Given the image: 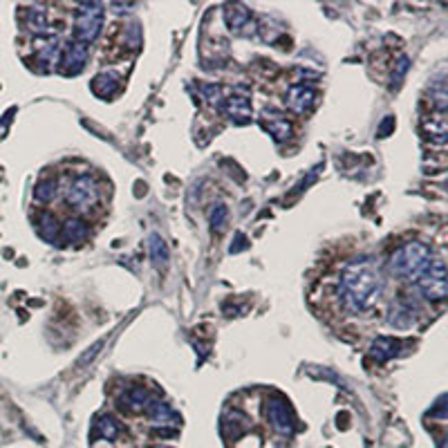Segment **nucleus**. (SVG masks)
I'll return each mask as SVG.
<instances>
[{
    "label": "nucleus",
    "mask_w": 448,
    "mask_h": 448,
    "mask_svg": "<svg viewBox=\"0 0 448 448\" xmlns=\"http://www.w3.org/2000/svg\"><path fill=\"white\" fill-rule=\"evenodd\" d=\"M339 296L343 307L350 314H364L373 310L381 296V274L377 260L370 256L352 260L341 274Z\"/></svg>",
    "instance_id": "nucleus-1"
},
{
    "label": "nucleus",
    "mask_w": 448,
    "mask_h": 448,
    "mask_svg": "<svg viewBox=\"0 0 448 448\" xmlns=\"http://www.w3.org/2000/svg\"><path fill=\"white\" fill-rule=\"evenodd\" d=\"M431 258H433L431 247L426 242H408L393 253V258H390V271L399 276V278L415 283L424 274Z\"/></svg>",
    "instance_id": "nucleus-2"
},
{
    "label": "nucleus",
    "mask_w": 448,
    "mask_h": 448,
    "mask_svg": "<svg viewBox=\"0 0 448 448\" xmlns=\"http://www.w3.org/2000/svg\"><path fill=\"white\" fill-rule=\"evenodd\" d=\"M65 199L72 208L81 213H90L99 204V182L90 175H81L72 179L65 188Z\"/></svg>",
    "instance_id": "nucleus-3"
},
{
    "label": "nucleus",
    "mask_w": 448,
    "mask_h": 448,
    "mask_svg": "<svg viewBox=\"0 0 448 448\" xmlns=\"http://www.w3.org/2000/svg\"><path fill=\"white\" fill-rule=\"evenodd\" d=\"M419 294L426 301H444L446 298V260L444 258H431L424 274L415 280Z\"/></svg>",
    "instance_id": "nucleus-4"
},
{
    "label": "nucleus",
    "mask_w": 448,
    "mask_h": 448,
    "mask_svg": "<svg viewBox=\"0 0 448 448\" xmlns=\"http://www.w3.org/2000/svg\"><path fill=\"white\" fill-rule=\"evenodd\" d=\"M79 16L74 23V34L79 43H90L99 36L103 23V7L99 3H81Z\"/></svg>",
    "instance_id": "nucleus-5"
},
{
    "label": "nucleus",
    "mask_w": 448,
    "mask_h": 448,
    "mask_svg": "<svg viewBox=\"0 0 448 448\" xmlns=\"http://www.w3.org/2000/svg\"><path fill=\"white\" fill-rule=\"evenodd\" d=\"M262 413H265V419L271 424V428L278 435L289 437L294 431H296V419H294L292 408L287 406V402H285V399H280V397L267 399Z\"/></svg>",
    "instance_id": "nucleus-6"
},
{
    "label": "nucleus",
    "mask_w": 448,
    "mask_h": 448,
    "mask_svg": "<svg viewBox=\"0 0 448 448\" xmlns=\"http://www.w3.org/2000/svg\"><path fill=\"white\" fill-rule=\"evenodd\" d=\"M117 406L128 415H141L152 406V395H150V390L141 388V386L128 388L117 397Z\"/></svg>",
    "instance_id": "nucleus-7"
},
{
    "label": "nucleus",
    "mask_w": 448,
    "mask_h": 448,
    "mask_svg": "<svg viewBox=\"0 0 448 448\" xmlns=\"http://www.w3.org/2000/svg\"><path fill=\"white\" fill-rule=\"evenodd\" d=\"M59 72L65 74V76H74V74H79L83 68H85V63H88V45H83L79 41H72L65 45V50H63V56L59 59Z\"/></svg>",
    "instance_id": "nucleus-8"
},
{
    "label": "nucleus",
    "mask_w": 448,
    "mask_h": 448,
    "mask_svg": "<svg viewBox=\"0 0 448 448\" xmlns=\"http://www.w3.org/2000/svg\"><path fill=\"white\" fill-rule=\"evenodd\" d=\"M260 126L265 132H269V135L276 139V141H287L292 139L294 135V126H292V121L287 117H283V114L278 110H271V108H267L262 112V117H260Z\"/></svg>",
    "instance_id": "nucleus-9"
},
{
    "label": "nucleus",
    "mask_w": 448,
    "mask_h": 448,
    "mask_svg": "<svg viewBox=\"0 0 448 448\" xmlns=\"http://www.w3.org/2000/svg\"><path fill=\"white\" fill-rule=\"evenodd\" d=\"M61 50L59 36H38L34 41V63H41L38 70H50V63L56 61Z\"/></svg>",
    "instance_id": "nucleus-10"
},
{
    "label": "nucleus",
    "mask_w": 448,
    "mask_h": 448,
    "mask_svg": "<svg viewBox=\"0 0 448 448\" xmlns=\"http://www.w3.org/2000/svg\"><path fill=\"white\" fill-rule=\"evenodd\" d=\"M417 321V305L411 298H399L393 303V307L388 312V323L393 328L408 330Z\"/></svg>",
    "instance_id": "nucleus-11"
},
{
    "label": "nucleus",
    "mask_w": 448,
    "mask_h": 448,
    "mask_svg": "<svg viewBox=\"0 0 448 448\" xmlns=\"http://www.w3.org/2000/svg\"><path fill=\"white\" fill-rule=\"evenodd\" d=\"M222 114L229 117L233 123H249L251 121V101L249 97H240L233 94L222 103Z\"/></svg>",
    "instance_id": "nucleus-12"
},
{
    "label": "nucleus",
    "mask_w": 448,
    "mask_h": 448,
    "mask_svg": "<svg viewBox=\"0 0 448 448\" xmlns=\"http://www.w3.org/2000/svg\"><path fill=\"white\" fill-rule=\"evenodd\" d=\"M314 101H316V92H314L310 85H294V88L287 92V108L296 114H305L310 112Z\"/></svg>",
    "instance_id": "nucleus-13"
},
{
    "label": "nucleus",
    "mask_w": 448,
    "mask_h": 448,
    "mask_svg": "<svg viewBox=\"0 0 448 448\" xmlns=\"http://www.w3.org/2000/svg\"><path fill=\"white\" fill-rule=\"evenodd\" d=\"M402 350H404L402 341H397L393 337H379L370 346V359L377 361V364H386V361L402 355Z\"/></svg>",
    "instance_id": "nucleus-14"
},
{
    "label": "nucleus",
    "mask_w": 448,
    "mask_h": 448,
    "mask_svg": "<svg viewBox=\"0 0 448 448\" xmlns=\"http://www.w3.org/2000/svg\"><path fill=\"white\" fill-rule=\"evenodd\" d=\"M422 132L426 135V139L435 141V144H444L446 141V114L444 112L426 114L422 119Z\"/></svg>",
    "instance_id": "nucleus-15"
},
{
    "label": "nucleus",
    "mask_w": 448,
    "mask_h": 448,
    "mask_svg": "<svg viewBox=\"0 0 448 448\" xmlns=\"http://www.w3.org/2000/svg\"><path fill=\"white\" fill-rule=\"evenodd\" d=\"M148 417L155 428H170L179 426V415H175V411L164 402H152V406L148 408Z\"/></svg>",
    "instance_id": "nucleus-16"
},
{
    "label": "nucleus",
    "mask_w": 448,
    "mask_h": 448,
    "mask_svg": "<svg viewBox=\"0 0 448 448\" xmlns=\"http://www.w3.org/2000/svg\"><path fill=\"white\" fill-rule=\"evenodd\" d=\"M121 433H123V426L110 415L99 417L97 424H94V440H103V442L114 444V440H117Z\"/></svg>",
    "instance_id": "nucleus-17"
},
{
    "label": "nucleus",
    "mask_w": 448,
    "mask_h": 448,
    "mask_svg": "<svg viewBox=\"0 0 448 448\" xmlns=\"http://www.w3.org/2000/svg\"><path fill=\"white\" fill-rule=\"evenodd\" d=\"M117 85H119V76L112 74V72H103L99 76L92 79V92L97 94L101 99H110L114 92H117Z\"/></svg>",
    "instance_id": "nucleus-18"
},
{
    "label": "nucleus",
    "mask_w": 448,
    "mask_h": 448,
    "mask_svg": "<svg viewBox=\"0 0 448 448\" xmlns=\"http://www.w3.org/2000/svg\"><path fill=\"white\" fill-rule=\"evenodd\" d=\"M249 9L244 5H226L224 7V21L229 25V30L231 32H238L242 30V27L249 23Z\"/></svg>",
    "instance_id": "nucleus-19"
},
{
    "label": "nucleus",
    "mask_w": 448,
    "mask_h": 448,
    "mask_svg": "<svg viewBox=\"0 0 448 448\" xmlns=\"http://www.w3.org/2000/svg\"><path fill=\"white\" fill-rule=\"evenodd\" d=\"M63 231V238L68 242H74V244H81L88 240V235H90V229L88 224H85L83 220H79V217H72V220L65 222V226L61 229Z\"/></svg>",
    "instance_id": "nucleus-20"
},
{
    "label": "nucleus",
    "mask_w": 448,
    "mask_h": 448,
    "mask_svg": "<svg viewBox=\"0 0 448 448\" xmlns=\"http://www.w3.org/2000/svg\"><path fill=\"white\" fill-rule=\"evenodd\" d=\"M38 231L45 238L47 242H56L61 235V222L54 213H43L41 220H38Z\"/></svg>",
    "instance_id": "nucleus-21"
},
{
    "label": "nucleus",
    "mask_w": 448,
    "mask_h": 448,
    "mask_svg": "<svg viewBox=\"0 0 448 448\" xmlns=\"http://www.w3.org/2000/svg\"><path fill=\"white\" fill-rule=\"evenodd\" d=\"M148 249H150V260L155 267H159V269H164L166 262H168V247L166 242L161 240V238L157 233H152L148 238Z\"/></svg>",
    "instance_id": "nucleus-22"
},
{
    "label": "nucleus",
    "mask_w": 448,
    "mask_h": 448,
    "mask_svg": "<svg viewBox=\"0 0 448 448\" xmlns=\"http://www.w3.org/2000/svg\"><path fill=\"white\" fill-rule=\"evenodd\" d=\"M56 193H59V182H56V177H45L34 188V197L38 199V202H45V204L52 202Z\"/></svg>",
    "instance_id": "nucleus-23"
},
{
    "label": "nucleus",
    "mask_w": 448,
    "mask_h": 448,
    "mask_svg": "<svg viewBox=\"0 0 448 448\" xmlns=\"http://www.w3.org/2000/svg\"><path fill=\"white\" fill-rule=\"evenodd\" d=\"M27 25H30V30L45 36L47 34V12L41 7H30L27 9Z\"/></svg>",
    "instance_id": "nucleus-24"
},
{
    "label": "nucleus",
    "mask_w": 448,
    "mask_h": 448,
    "mask_svg": "<svg viewBox=\"0 0 448 448\" xmlns=\"http://www.w3.org/2000/svg\"><path fill=\"white\" fill-rule=\"evenodd\" d=\"M226 220H229L226 206H222V204L213 206V211H211V229H213V233H222L224 229H226Z\"/></svg>",
    "instance_id": "nucleus-25"
},
{
    "label": "nucleus",
    "mask_w": 448,
    "mask_h": 448,
    "mask_svg": "<svg viewBox=\"0 0 448 448\" xmlns=\"http://www.w3.org/2000/svg\"><path fill=\"white\" fill-rule=\"evenodd\" d=\"M123 45L130 47V50H137V47L141 45V30H139V25L130 23V25L123 27Z\"/></svg>",
    "instance_id": "nucleus-26"
},
{
    "label": "nucleus",
    "mask_w": 448,
    "mask_h": 448,
    "mask_svg": "<svg viewBox=\"0 0 448 448\" xmlns=\"http://www.w3.org/2000/svg\"><path fill=\"white\" fill-rule=\"evenodd\" d=\"M204 97L208 99V103H220L222 101V88L220 85H202Z\"/></svg>",
    "instance_id": "nucleus-27"
},
{
    "label": "nucleus",
    "mask_w": 448,
    "mask_h": 448,
    "mask_svg": "<svg viewBox=\"0 0 448 448\" xmlns=\"http://www.w3.org/2000/svg\"><path fill=\"white\" fill-rule=\"evenodd\" d=\"M101 348H103V341H99V343H94V346H92V348H90L88 352H85V355H83L81 359H79V366H81V368H83V366H88V364H90V361L94 359V355H97V352H99Z\"/></svg>",
    "instance_id": "nucleus-28"
},
{
    "label": "nucleus",
    "mask_w": 448,
    "mask_h": 448,
    "mask_svg": "<svg viewBox=\"0 0 448 448\" xmlns=\"http://www.w3.org/2000/svg\"><path fill=\"white\" fill-rule=\"evenodd\" d=\"M406 70H408V59L404 56V59H399V63H397V70H395V74H393V85H395V88L399 85V79H402V76L406 74Z\"/></svg>",
    "instance_id": "nucleus-29"
},
{
    "label": "nucleus",
    "mask_w": 448,
    "mask_h": 448,
    "mask_svg": "<svg viewBox=\"0 0 448 448\" xmlns=\"http://www.w3.org/2000/svg\"><path fill=\"white\" fill-rule=\"evenodd\" d=\"M393 128H395V119L393 117H386L384 121H381V126H379V137L390 135V132H393Z\"/></svg>",
    "instance_id": "nucleus-30"
},
{
    "label": "nucleus",
    "mask_w": 448,
    "mask_h": 448,
    "mask_svg": "<svg viewBox=\"0 0 448 448\" xmlns=\"http://www.w3.org/2000/svg\"><path fill=\"white\" fill-rule=\"evenodd\" d=\"M240 247H242V249L247 247V238H244L242 233H238V235H235V244L231 247V251H233V253H238V251H240Z\"/></svg>",
    "instance_id": "nucleus-31"
},
{
    "label": "nucleus",
    "mask_w": 448,
    "mask_h": 448,
    "mask_svg": "<svg viewBox=\"0 0 448 448\" xmlns=\"http://www.w3.org/2000/svg\"><path fill=\"white\" fill-rule=\"evenodd\" d=\"M92 448H112V444L110 442H103V440H94Z\"/></svg>",
    "instance_id": "nucleus-32"
}]
</instances>
